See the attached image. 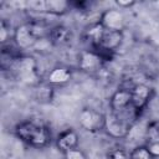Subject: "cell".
I'll use <instances>...</instances> for the list:
<instances>
[{
	"label": "cell",
	"instance_id": "6da1fadb",
	"mask_svg": "<svg viewBox=\"0 0 159 159\" xmlns=\"http://www.w3.org/2000/svg\"><path fill=\"white\" fill-rule=\"evenodd\" d=\"M139 117L140 113L133 107V104L119 112L108 111L106 113L103 130L113 139H124L129 135L132 127L138 122Z\"/></svg>",
	"mask_w": 159,
	"mask_h": 159
},
{
	"label": "cell",
	"instance_id": "7a4b0ae2",
	"mask_svg": "<svg viewBox=\"0 0 159 159\" xmlns=\"http://www.w3.org/2000/svg\"><path fill=\"white\" fill-rule=\"evenodd\" d=\"M14 133L17 139L32 148H45L51 143L52 139L50 128L45 123L34 119L17 123L15 125Z\"/></svg>",
	"mask_w": 159,
	"mask_h": 159
},
{
	"label": "cell",
	"instance_id": "3957f363",
	"mask_svg": "<svg viewBox=\"0 0 159 159\" xmlns=\"http://www.w3.org/2000/svg\"><path fill=\"white\" fill-rule=\"evenodd\" d=\"M48 30L37 21H26L12 30V42L17 50H29L34 47L39 40L48 35Z\"/></svg>",
	"mask_w": 159,
	"mask_h": 159
},
{
	"label": "cell",
	"instance_id": "277c9868",
	"mask_svg": "<svg viewBox=\"0 0 159 159\" xmlns=\"http://www.w3.org/2000/svg\"><path fill=\"white\" fill-rule=\"evenodd\" d=\"M10 71L14 76L22 83L26 84H37L40 81L37 62L32 56L20 55L14 62Z\"/></svg>",
	"mask_w": 159,
	"mask_h": 159
},
{
	"label": "cell",
	"instance_id": "5b68a950",
	"mask_svg": "<svg viewBox=\"0 0 159 159\" xmlns=\"http://www.w3.org/2000/svg\"><path fill=\"white\" fill-rule=\"evenodd\" d=\"M106 120V113H102L98 109L92 107H84L78 113V124L80 127L89 133H97L103 130Z\"/></svg>",
	"mask_w": 159,
	"mask_h": 159
},
{
	"label": "cell",
	"instance_id": "8992f818",
	"mask_svg": "<svg viewBox=\"0 0 159 159\" xmlns=\"http://www.w3.org/2000/svg\"><path fill=\"white\" fill-rule=\"evenodd\" d=\"M123 37H124L123 31H113V30L104 29V31H103L99 41H98L97 47L93 50L98 51L106 60L107 55H111L118 50V47L120 46V43L123 41Z\"/></svg>",
	"mask_w": 159,
	"mask_h": 159
},
{
	"label": "cell",
	"instance_id": "52a82bcc",
	"mask_svg": "<svg viewBox=\"0 0 159 159\" xmlns=\"http://www.w3.org/2000/svg\"><path fill=\"white\" fill-rule=\"evenodd\" d=\"M104 57L96 50H83L78 56V68L86 73H97L104 65Z\"/></svg>",
	"mask_w": 159,
	"mask_h": 159
},
{
	"label": "cell",
	"instance_id": "ba28073f",
	"mask_svg": "<svg viewBox=\"0 0 159 159\" xmlns=\"http://www.w3.org/2000/svg\"><path fill=\"white\" fill-rule=\"evenodd\" d=\"M99 22L107 30L123 31L125 27V16L122 10L117 7H111L104 10L99 15Z\"/></svg>",
	"mask_w": 159,
	"mask_h": 159
},
{
	"label": "cell",
	"instance_id": "9c48e42d",
	"mask_svg": "<svg viewBox=\"0 0 159 159\" xmlns=\"http://www.w3.org/2000/svg\"><path fill=\"white\" fill-rule=\"evenodd\" d=\"M130 91H132V104L139 113H142L143 109L148 106L149 101L152 99L154 92L149 86L144 83H138L130 87Z\"/></svg>",
	"mask_w": 159,
	"mask_h": 159
},
{
	"label": "cell",
	"instance_id": "30bf717a",
	"mask_svg": "<svg viewBox=\"0 0 159 159\" xmlns=\"http://www.w3.org/2000/svg\"><path fill=\"white\" fill-rule=\"evenodd\" d=\"M47 37L52 45L63 47V46H68L73 42L75 35L70 27L63 26V25H56L50 29Z\"/></svg>",
	"mask_w": 159,
	"mask_h": 159
},
{
	"label": "cell",
	"instance_id": "8fae6325",
	"mask_svg": "<svg viewBox=\"0 0 159 159\" xmlns=\"http://www.w3.org/2000/svg\"><path fill=\"white\" fill-rule=\"evenodd\" d=\"M55 144L57 147V149L61 153H65L67 150L78 148L80 144V135L77 133L76 129L73 128H66L62 132H60V134L57 135Z\"/></svg>",
	"mask_w": 159,
	"mask_h": 159
},
{
	"label": "cell",
	"instance_id": "7c38bea8",
	"mask_svg": "<svg viewBox=\"0 0 159 159\" xmlns=\"http://www.w3.org/2000/svg\"><path fill=\"white\" fill-rule=\"evenodd\" d=\"M132 104V91L130 87H122L113 92L109 98V109L112 112H119L128 108Z\"/></svg>",
	"mask_w": 159,
	"mask_h": 159
},
{
	"label": "cell",
	"instance_id": "4fadbf2b",
	"mask_svg": "<svg viewBox=\"0 0 159 159\" xmlns=\"http://www.w3.org/2000/svg\"><path fill=\"white\" fill-rule=\"evenodd\" d=\"M71 9V2L65 0H41L40 14L62 16Z\"/></svg>",
	"mask_w": 159,
	"mask_h": 159
},
{
	"label": "cell",
	"instance_id": "5bb4252c",
	"mask_svg": "<svg viewBox=\"0 0 159 159\" xmlns=\"http://www.w3.org/2000/svg\"><path fill=\"white\" fill-rule=\"evenodd\" d=\"M72 80V71L67 66H56L47 75V82L52 86H62Z\"/></svg>",
	"mask_w": 159,
	"mask_h": 159
},
{
	"label": "cell",
	"instance_id": "9a60e30c",
	"mask_svg": "<svg viewBox=\"0 0 159 159\" xmlns=\"http://www.w3.org/2000/svg\"><path fill=\"white\" fill-rule=\"evenodd\" d=\"M129 157H130V159H155L152 155V153L149 152V149L145 147V144L135 145L129 152Z\"/></svg>",
	"mask_w": 159,
	"mask_h": 159
},
{
	"label": "cell",
	"instance_id": "2e32d148",
	"mask_svg": "<svg viewBox=\"0 0 159 159\" xmlns=\"http://www.w3.org/2000/svg\"><path fill=\"white\" fill-rule=\"evenodd\" d=\"M108 159H130L129 150H127L123 147H116L112 148L108 152Z\"/></svg>",
	"mask_w": 159,
	"mask_h": 159
},
{
	"label": "cell",
	"instance_id": "e0dca14e",
	"mask_svg": "<svg viewBox=\"0 0 159 159\" xmlns=\"http://www.w3.org/2000/svg\"><path fill=\"white\" fill-rule=\"evenodd\" d=\"M145 147L149 149V152L152 153V155L157 159L159 158V138L157 137H149L145 138Z\"/></svg>",
	"mask_w": 159,
	"mask_h": 159
},
{
	"label": "cell",
	"instance_id": "ac0fdd59",
	"mask_svg": "<svg viewBox=\"0 0 159 159\" xmlns=\"http://www.w3.org/2000/svg\"><path fill=\"white\" fill-rule=\"evenodd\" d=\"M10 37L12 39V34H11V30H10V25L5 21V20H1L0 22V42L2 45H5Z\"/></svg>",
	"mask_w": 159,
	"mask_h": 159
},
{
	"label": "cell",
	"instance_id": "d6986e66",
	"mask_svg": "<svg viewBox=\"0 0 159 159\" xmlns=\"http://www.w3.org/2000/svg\"><path fill=\"white\" fill-rule=\"evenodd\" d=\"M62 155H63V159H87V155L80 148L67 150V152L62 153Z\"/></svg>",
	"mask_w": 159,
	"mask_h": 159
},
{
	"label": "cell",
	"instance_id": "ffe728a7",
	"mask_svg": "<svg viewBox=\"0 0 159 159\" xmlns=\"http://www.w3.org/2000/svg\"><path fill=\"white\" fill-rule=\"evenodd\" d=\"M149 137H157V138H159V122L158 123H152V124L148 125L145 138H149Z\"/></svg>",
	"mask_w": 159,
	"mask_h": 159
},
{
	"label": "cell",
	"instance_id": "44dd1931",
	"mask_svg": "<svg viewBox=\"0 0 159 159\" xmlns=\"http://www.w3.org/2000/svg\"><path fill=\"white\" fill-rule=\"evenodd\" d=\"M116 5L118 6L119 10H122V9H127V7H130V6L135 5V1L134 0H117Z\"/></svg>",
	"mask_w": 159,
	"mask_h": 159
},
{
	"label": "cell",
	"instance_id": "7402d4cb",
	"mask_svg": "<svg viewBox=\"0 0 159 159\" xmlns=\"http://www.w3.org/2000/svg\"><path fill=\"white\" fill-rule=\"evenodd\" d=\"M158 107H159V98H158Z\"/></svg>",
	"mask_w": 159,
	"mask_h": 159
}]
</instances>
